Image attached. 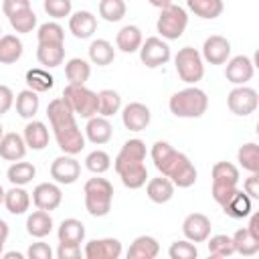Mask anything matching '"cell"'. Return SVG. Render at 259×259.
Listing matches in <instances>:
<instances>
[{
  "label": "cell",
  "instance_id": "6da1fadb",
  "mask_svg": "<svg viewBox=\"0 0 259 259\" xmlns=\"http://www.w3.org/2000/svg\"><path fill=\"white\" fill-rule=\"evenodd\" d=\"M150 156H152V162L156 166V170L170 178L174 186L178 188H190L194 182H196V168L194 164L190 162V158L178 150H174L168 142H162L158 140L152 150H150Z\"/></svg>",
  "mask_w": 259,
  "mask_h": 259
},
{
  "label": "cell",
  "instance_id": "7a4b0ae2",
  "mask_svg": "<svg viewBox=\"0 0 259 259\" xmlns=\"http://www.w3.org/2000/svg\"><path fill=\"white\" fill-rule=\"evenodd\" d=\"M47 115H49L57 146L65 154H71V156L81 154V150L85 148V136L81 134V130L75 121V113L69 109V105L63 101V97H57L49 103Z\"/></svg>",
  "mask_w": 259,
  "mask_h": 259
},
{
  "label": "cell",
  "instance_id": "3957f363",
  "mask_svg": "<svg viewBox=\"0 0 259 259\" xmlns=\"http://www.w3.org/2000/svg\"><path fill=\"white\" fill-rule=\"evenodd\" d=\"M144 162H146V144L140 138L127 140L113 160V168L125 188L138 190L146 184L148 168Z\"/></svg>",
  "mask_w": 259,
  "mask_h": 259
},
{
  "label": "cell",
  "instance_id": "277c9868",
  "mask_svg": "<svg viewBox=\"0 0 259 259\" xmlns=\"http://www.w3.org/2000/svg\"><path fill=\"white\" fill-rule=\"evenodd\" d=\"M170 113L176 117H184V119H194V117H202L208 109V97L202 89L198 87H186L176 91L170 101H168Z\"/></svg>",
  "mask_w": 259,
  "mask_h": 259
},
{
  "label": "cell",
  "instance_id": "5b68a950",
  "mask_svg": "<svg viewBox=\"0 0 259 259\" xmlns=\"http://www.w3.org/2000/svg\"><path fill=\"white\" fill-rule=\"evenodd\" d=\"M83 194H85V208L91 217H105L111 210V202H113V186L107 178H99V174H95V178H89L83 186Z\"/></svg>",
  "mask_w": 259,
  "mask_h": 259
},
{
  "label": "cell",
  "instance_id": "8992f818",
  "mask_svg": "<svg viewBox=\"0 0 259 259\" xmlns=\"http://www.w3.org/2000/svg\"><path fill=\"white\" fill-rule=\"evenodd\" d=\"M63 101L69 105V109L79 117H93L99 111V97L95 91H91L85 85H67L63 89Z\"/></svg>",
  "mask_w": 259,
  "mask_h": 259
},
{
  "label": "cell",
  "instance_id": "52a82bcc",
  "mask_svg": "<svg viewBox=\"0 0 259 259\" xmlns=\"http://www.w3.org/2000/svg\"><path fill=\"white\" fill-rule=\"evenodd\" d=\"M210 176H212V190H210V194H212L214 202L223 206L231 198V194L237 190L239 168L235 164H231V162H217L212 166Z\"/></svg>",
  "mask_w": 259,
  "mask_h": 259
},
{
  "label": "cell",
  "instance_id": "ba28073f",
  "mask_svg": "<svg viewBox=\"0 0 259 259\" xmlns=\"http://www.w3.org/2000/svg\"><path fill=\"white\" fill-rule=\"evenodd\" d=\"M174 67H176L178 77L188 85H196L204 77V61H202L200 53L192 47H182L176 53Z\"/></svg>",
  "mask_w": 259,
  "mask_h": 259
},
{
  "label": "cell",
  "instance_id": "9c48e42d",
  "mask_svg": "<svg viewBox=\"0 0 259 259\" xmlns=\"http://www.w3.org/2000/svg\"><path fill=\"white\" fill-rule=\"evenodd\" d=\"M186 26H188V14H186V10L182 6L170 4L168 8H162L160 10L156 28H158V32H160L162 38H166V40H178L184 34Z\"/></svg>",
  "mask_w": 259,
  "mask_h": 259
},
{
  "label": "cell",
  "instance_id": "30bf717a",
  "mask_svg": "<svg viewBox=\"0 0 259 259\" xmlns=\"http://www.w3.org/2000/svg\"><path fill=\"white\" fill-rule=\"evenodd\" d=\"M140 61L148 67V69H156V67H162L170 61L172 53H170V47L166 40H162L160 36H148L142 47H140Z\"/></svg>",
  "mask_w": 259,
  "mask_h": 259
},
{
  "label": "cell",
  "instance_id": "8fae6325",
  "mask_svg": "<svg viewBox=\"0 0 259 259\" xmlns=\"http://www.w3.org/2000/svg\"><path fill=\"white\" fill-rule=\"evenodd\" d=\"M227 105L229 109L235 113V115H251L257 105H259V95L253 87H247V85H237L235 89H231L229 97H227Z\"/></svg>",
  "mask_w": 259,
  "mask_h": 259
},
{
  "label": "cell",
  "instance_id": "7c38bea8",
  "mask_svg": "<svg viewBox=\"0 0 259 259\" xmlns=\"http://www.w3.org/2000/svg\"><path fill=\"white\" fill-rule=\"evenodd\" d=\"M81 176V164L71 154L57 156L51 164V178L57 184H73Z\"/></svg>",
  "mask_w": 259,
  "mask_h": 259
},
{
  "label": "cell",
  "instance_id": "4fadbf2b",
  "mask_svg": "<svg viewBox=\"0 0 259 259\" xmlns=\"http://www.w3.org/2000/svg\"><path fill=\"white\" fill-rule=\"evenodd\" d=\"M32 202L36 208L51 212V210H57L61 206L63 192H61L59 184H55V182H40L32 190Z\"/></svg>",
  "mask_w": 259,
  "mask_h": 259
},
{
  "label": "cell",
  "instance_id": "5bb4252c",
  "mask_svg": "<svg viewBox=\"0 0 259 259\" xmlns=\"http://www.w3.org/2000/svg\"><path fill=\"white\" fill-rule=\"evenodd\" d=\"M200 57L210 65H223L231 57V42L221 34H210L202 45Z\"/></svg>",
  "mask_w": 259,
  "mask_h": 259
},
{
  "label": "cell",
  "instance_id": "9a60e30c",
  "mask_svg": "<svg viewBox=\"0 0 259 259\" xmlns=\"http://www.w3.org/2000/svg\"><path fill=\"white\" fill-rule=\"evenodd\" d=\"M150 107L140 101H132L121 109V121L130 132H144L150 125Z\"/></svg>",
  "mask_w": 259,
  "mask_h": 259
},
{
  "label": "cell",
  "instance_id": "2e32d148",
  "mask_svg": "<svg viewBox=\"0 0 259 259\" xmlns=\"http://www.w3.org/2000/svg\"><path fill=\"white\" fill-rule=\"evenodd\" d=\"M253 73H255V65L247 55H237L227 61L225 77L233 85H245L247 81H251Z\"/></svg>",
  "mask_w": 259,
  "mask_h": 259
},
{
  "label": "cell",
  "instance_id": "e0dca14e",
  "mask_svg": "<svg viewBox=\"0 0 259 259\" xmlns=\"http://www.w3.org/2000/svg\"><path fill=\"white\" fill-rule=\"evenodd\" d=\"M182 233L192 243H204L210 237V219L202 212H190L182 223Z\"/></svg>",
  "mask_w": 259,
  "mask_h": 259
},
{
  "label": "cell",
  "instance_id": "ac0fdd59",
  "mask_svg": "<svg viewBox=\"0 0 259 259\" xmlns=\"http://www.w3.org/2000/svg\"><path fill=\"white\" fill-rule=\"evenodd\" d=\"M121 243L117 239H93L85 245L83 255L87 259H117L121 255Z\"/></svg>",
  "mask_w": 259,
  "mask_h": 259
},
{
  "label": "cell",
  "instance_id": "d6986e66",
  "mask_svg": "<svg viewBox=\"0 0 259 259\" xmlns=\"http://www.w3.org/2000/svg\"><path fill=\"white\" fill-rule=\"evenodd\" d=\"M69 30L75 38H91L93 32L97 30V18L89 10H79L69 16Z\"/></svg>",
  "mask_w": 259,
  "mask_h": 259
},
{
  "label": "cell",
  "instance_id": "ffe728a7",
  "mask_svg": "<svg viewBox=\"0 0 259 259\" xmlns=\"http://www.w3.org/2000/svg\"><path fill=\"white\" fill-rule=\"evenodd\" d=\"M111 136H113V127H111V123H109L107 117H103V115H93V117L87 119L85 138H87L91 144L103 146V144H107V142L111 140Z\"/></svg>",
  "mask_w": 259,
  "mask_h": 259
},
{
  "label": "cell",
  "instance_id": "44dd1931",
  "mask_svg": "<svg viewBox=\"0 0 259 259\" xmlns=\"http://www.w3.org/2000/svg\"><path fill=\"white\" fill-rule=\"evenodd\" d=\"M24 154H26V144L20 134L8 132L0 138V158L8 162H16V160H22Z\"/></svg>",
  "mask_w": 259,
  "mask_h": 259
},
{
  "label": "cell",
  "instance_id": "7402d4cb",
  "mask_svg": "<svg viewBox=\"0 0 259 259\" xmlns=\"http://www.w3.org/2000/svg\"><path fill=\"white\" fill-rule=\"evenodd\" d=\"M221 208L225 210L227 217L239 221V219H247V217L251 214V210H253V200H251L243 190L237 188V190L231 194V198H229Z\"/></svg>",
  "mask_w": 259,
  "mask_h": 259
},
{
  "label": "cell",
  "instance_id": "603a6c76",
  "mask_svg": "<svg viewBox=\"0 0 259 259\" xmlns=\"http://www.w3.org/2000/svg\"><path fill=\"white\" fill-rule=\"evenodd\" d=\"M22 138H24L26 148L36 150V152H38V150H45V148L49 146V127H47L42 121H38V119H30V121L24 125Z\"/></svg>",
  "mask_w": 259,
  "mask_h": 259
},
{
  "label": "cell",
  "instance_id": "cb8c5ba5",
  "mask_svg": "<svg viewBox=\"0 0 259 259\" xmlns=\"http://www.w3.org/2000/svg\"><path fill=\"white\" fill-rule=\"evenodd\" d=\"M146 194L152 202L156 204H164L174 196V184L170 178L166 176H158V178H150L146 184Z\"/></svg>",
  "mask_w": 259,
  "mask_h": 259
},
{
  "label": "cell",
  "instance_id": "d4e9b609",
  "mask_svg": "<svg viewBox=\"0 0 259 259\" xmlns=\"http://www.w3.org/2000/svg\"><path fill=\"white\" fill-rule=\"evenodd\" d=\"M160 253V245L150 235H140L127 249V259H154Z\"/></svg>",
  "mask_w": 259,
  "mask_h": 259
},
{
  "label": "cell",
  "instance_id": "484cf974",
  "mask_svg": "<svg viewBox=\"0 0 259 259\" xmlns=\"http://www.w3.org/2000/svg\"><path fill=\"white\" fill-rule=\"evenodd\" d=\"M53 231V217L47 210H34L26 217V233L34 239H42Z\"/></svg>",
  "mask_w": 259,
  "mask_h": 259
},
{
  "label": "cell",
  "instance_id": "4316f807",
  "mask_svg": "<svg viewBox=\"0 0 259 259\" xmlns=\"http://www.w3.org/2000/svg\"><path fill=\"white\" fill-rule=\"evenodd\" d=\"M142 42H144V36L136 24H125L115 36V45L121 53H136L140 51Z\"/></svg>",
  "mask_w": 259,
  "mask_h": 259
},
{
  "label": "cell",
  "instance_id": "83f0119b",
  "mask_svg": "<svg viewBox=\"0 0 259 259\" xmlns=\"http://www.w3.org/2000/svg\"><path fill=\"white\" fill-rule=\"evenodd\" d=\"M4 206L10 214H24L30 206V194L22 186H12L4 192Z\"/></svg>",
  "mask_w": 259,
  "mask_h": 259
},
{
  "label": "cell",
  "instance_id": "f1b7e54d",
  "mask_svg": "<svg viewBox=\"0 0 259 259\" xmlns=\"http://www.w3.org/2000/svg\"><path fill=\"white\" fill-rule=\"evenodd\" d=\"M65 75L69 85H85L91 77V65L85 59L73 57L65 63Z\"/></svg>",
  "mask_w": 259,
  "mask_h": 259
},
{
  "label": "cell",
  "instance_id": "f546056e",
  "mask_svg": "<svg viewBox=\"0 0 259 259\" xmlns=\"http://www.w3.org/2000/svg\"><path fill=\"white\" fill-rule=\"evenodd\" d=\"M87 53H89V61H91L93 65H97V67H105V65H109V63L115 59L113 45H111L109 40H105V38H95V40H91Z\"/></svg>",
  "mask_w": 259,
  "mask_h": 259
},
{
  "label": "cell",
  "instance_id": "4dcf8cb0",
  "mask_svg": "<svg viewBox=\"0 0 259 259\" xmlns=\"http://www.w3.org/2000/svg\"><path fill=\"white\" fill-rule=\"evenodd\" d=\"M59 243H73V245H81L85 239V225L77 219H65L59 225L57 231Z\"/></svg>",
  "mask_w": 259,
  "mask_h": 259
},
{
  "label": "cell",
  "instance_id": "1f68e13d",
  "mask_svg": "<svg viewBox=\"0 0 259 259\" xmlns=\"http://www.w3.org/2000/svg\"><path fill=\"white\" fill-rule=\"evenodd\" d=\"M14 105H16V113L22 117V119H32L38 111V93L32 91V89H22L16 99H14Z\"/></svg>",
  "mask_w": 259,
  "mask_h": 259
},
{
  "label": "cell",
  "instance_id": "d6a6232c",
  "mask_svg": "<svg viewBox=\"0 0 259 259\" xmlns=\"http://www.w3.org/2000/svg\"><path fill=\"white\" fill-rule=\"evenodd\" d=\"M22 57V40L16 34L0 36V65H12Z\"/></svg>",
  "mask_w": 259,
  "mask_h": 259
},
{
  "label": "cell",
  "instance_id": "836d02e7",
  "mask_svg": "<svg viewBox=\"0 0 259 259\" xmlns=\"http://www.w3.org/2000/svg\"><path fill=\"white\" fill-rule=\"evenodd\" d=\"M186 6L190 12H194L204 20H214L225 10L223 0H186Z\"/></svg>",
  "mask_w": 259,
  "mask_h": 259
},
{
  "label": "cell",
  "instance_id": "e575fe53",
  "mask_svg": "<svg viewBox=\"0 0 259 259\" xmlns=\"http://www.w3.org/2000/svg\"><path fill=\"white\" fill-rule=\"evenodd\" d=\"M34 176H36L34 164H30V162H20V160L12 162L10 168H8V172H6V178H8V182H10L12 186H24V184L32 182Z\"/></svg>",
  "mask_w": 259,
  "mask_h": 259
},
{
  "label": "cell",
  "instance_id": "d590c367",
  "mask_svg": "<svg viewBox=\"0 0 259 259\" xmlns=\"http://www.w3.org/2000/svg\"><path fill=\"white\" fill-rule=\"evenodd\" d=\"M36 59L47 69L59 67L65 61V45H38Z\"/></svg>",
  "mask_w": 259,
  "mask_h": 259
},
{
  "label": "cell",
  "instance_id": "8d00e7d4",
  "mask_svg": "<svg viewBox=\"0 0 259 259\" xmlns=\"http://www.w3.org/2000/svg\"><path fill=\"white\" fill-rule=\"evenodd\" d=\"M24 81H26V87L32 89V91H36V93H45V91L53 89V85H55L53 75H51L47 69H40V67L28 69Z\"/></svg>",
  "mask_w": 259,
  "mask_h": 259
},
{
  "label": "cell",
  "instance_id": "74e56055",
  "mask_svg": "<svg viewBox=\"0 0 259 259\" xmlns=\"http://www.w3.org/2000/svg\"><path fill=\"white\" fill-rule=\"evenodd\" d=\"M231 239H233L235 253H239V255L251 257V255H255V253L259 251V239H255V237L247 231V227H245V229H237Z\"/></svg>",
  "mask_w": 259,
  "mask_h": 259
},
{
  "label": "cell",
  "instance_id": "f35d334b",
  "mask_svg": "<svg viewBox=\"0 0 259 259\" xmlns=\"http://www.w3.org/2000/svg\"><path fill=\"white\" fill-rule=\"evenodd\" d=\"M36 38L38 45H65V28L55 20L45 22L38 26Z\"/></svg>",
  "mask_w": 259,
  "mask_h": 259
},
{
  "label": "cell",
  "instance_id": "ab89813d",
  "mask_svg": "<svg viewBox=\"0 0 259 259\" xmlns=\"http://www.w3.org/2000/svg\"><path fill=\"white\" fill-rule=\"evenodd\" d=\"M237 160L247 172H259V146L255 142H247L239 148Z\"/></svg>",
  "mask_w": 259,
  "mask_h": 259
},
{
  "label": "cell",
  "instance_id": "60d3db41",
  "mask_svg": "<svg viewBox=\"0 0 259 259\" xmlns=\"http://www.w3.org/2000/svg\"><path fill=\"white\" fill-rule=\"evenodd\" d=\"M97 97H99V111H97L99 115L111 117V115H115V113L121 109V97H119L117 91H113V89H103V91L97 93Z\"/></svg>",
  "mask_w": 259,
  "mask_h": 259
},
{
  "label": "cell",
  "instance_id": "b9f144b4",
  "mask_svg": "<svg viewBox=\"0 0 259 259\" xmlns=\"http://www.w3.org/2000/svg\"><path fill=\"white\" fill-rule=\"evenodd\" d=\"M204 243H206V247H208L210 257H229V255L235 253L233 239H231L229 235H212V237H208Z\"/></svg>",
  "mask_w": 259,
  "mask_h": 259
},
{
  "label": "cell",
  "instance_id": "7bdbcfd3",
  "mask_svg": "<svg viewBox=\"0 0 259 259\" xmlns=\"http://www.w3.org/2000/svg\"><path fill=\"white\" fill-rule=\"evenodd\" d=\"M125 10L123 0H99V16L105 22H119L125 16Z\"/></svg>",
  "mask_w": 259,
  "mask_h": 259
},
{
  "label": "cell",
  "instance_id": "ee69618b",
  "mask_svg": "<svg viewBox=\"0 0 259 259\" xmlns=\"http://www.w3.org/2000/svg\"><path fill=\"white\" fill-rule=\"evenodd\" d=\"M8 20H10V26H12L16 32H22V34L32 32L34 26H36V14H34L32 8H26V10H20V12L12 14Z\"/></svg>",
  "mask_w": 259,
  "mask_h": 259
},
{
  "label": "cell",
  "instance_id": "f6af8a7d",
  "mask_svg": "<svg viewBox=\"0 0 259 259\" xmlns=\"http://www.w3.org/2000/svg\"><path fill=\"white\" fill-rule=\"evenodd\" d=\"M85 168L89 172H93V174H103V172H107L111 168V158L103 150H93L85 158Z\"/></svg>",
  "mask_w": 259,
  "mask_h": 259
},
{
  "label": "cell",
  "instance_id": "bcb514c9",
  "mask_svg": "<svg viewBox=\"0 0 259 259\" xmlns=\"http://www.w3.org/2000/svg\"><path fill=\"white\" fill-rule=\"evenodd\" d=\"M170 259H194L198 255V249L192 241H174L168 249Z\"/></svg>",
  "mask_w": 259,
  "mask_h": 259
},
{
  "label": "cell",
  "instance_id": "7dc6e473",
  "mask_svg": "<svg viewBox=\"0 0 259 259\" xmlns=\"http://www.w3.org/2000/svg\"><path fill=\"white\" fill-rule=\"evenodd\" d=\"M42 6H45V12H47L51 18L59 20V18H65V16L71 14L73 0H45Z\"/></svg>",
  "mask_w": 259,
  "mask_h": 259
},
{
  "label": "cell",
  "instance_id": "c3c4849f",
  "mask_svg": "<svg viewBox=\"0 0 259 259\" xmlns=\"http://www.w3.org/2000/svg\"><path fill=\"white\" fill-rule=\"evenodd\" d=\"M26 255H28V259H51L53 257V249L49 247V243L38 241V243H32L28 247Z\"/></svg>",
  "mask_w": 259,
  "mask_h": 259
},
{
  "label": "cell",
  "instance_id": "681fc988",
  "mask_svg": "<svg viewBox=\"0 0 259 259\" xmlns=\"http://www.w3.org/2000/svg\"><path fill=\"white\" fill-rule=\"evenodd\" d=\"M57 257H59V259H79V257H81V245H73V243H59Z\"/></svg>",
  "mask_w": 259,
  "mask_h": 259
},
{
  "label": "cell",
  "instance_id": "f907efd6",
  "mask_svg": "<svg viewBox=\"0 0 259 259\" xmlns=\"http://www.w3.org/2000/svg\"><path fill=\"white\" fill-rule=\"evenodd\" d=\"M30 8V0H2V12L10 18L12 14Z\"/></svg>",
  "mask_w": 259,
  "mask_h": 259
},
{
  "label": "cell",
  "instance_id": "816d5d0a",
  "mask_svg": "<svg viewBox=\"0 0 259 259\" xmlns=\"http://www.w3.org/2000/svg\"><path fill=\"white\" fill-rule=\"evenodd\" d=\"M243 192H245L251 200L259 198V174H257V172H251V176L245 178V182H243Z\"/></svg>",
  "mask_w": 259,
  "mask_h": 259
},
{
  "label": "cell",
  "instance_id": "f5cc1de1",
  "mask_svg": "<svg viewBox=\"0 0 259 259\" xmlns=\"http://www.w3.org/2000/svg\"><path fill=\"white\" fill-rule=\"evenodd\" d=\"M14 105V93L8 85H0V115L8 113L10 107Z\"/></svg>",
  "mask_w": 259,
  "mask_h": 259
},
{
  "label": "cell",
  "instance_id": "db71d44e",
  "mask_svg": "<svg viewBox=\"0 0 259 259\" xmlns=\"http://www.w3.org/2000/svg\"><path fill=\"white\" fill-rule=\"evenodd\" d=\"M249 217H251V219H249V227H247V231H249L255 239H259V214L251 210V214H249Z\"/></svg>",
  "mask_w": 259,
  "mask_h": 259
},
{
  "label": "cell",
  "instance_id": "11a10c76",
  "mask_svg": "<svg viewBox=\"0 0 259 259\" xmlns=\"http://www.w3.org/2000/svg\"><path fill=\"white\" fill-rule=\"evenodd\" d=\"M8 233H10V229H8V223H6L4 219H0V243H6V239H8Z\"/></svg>",
  "mask_w": 259,
  "mask_h": 259
},
{
  "label": "cell",
  "instance_id": "9f6ffc18",
  "mask_svg": "<svg viewBox=\"0 0 259 259\" xmlns=\"http://www.w3.org/2000/svg\"><path fill=\"white\" fill-rule=\"evenodd\" d=\"M148 2H150L152 6H156V8H160V10H162V8H168V6L172 4V0H148Z\"/></svg>",
  "mask_w": 259,
  "mask_h": 259
},
{
  "label": "cell",
  "instance_id": "6f0895ef",
  "mask_svg": "<svg viewBox=\"0 0 259 259\" xmlns=\"http://www.w3.org/2000/svg\"><path fill=\"white\" fill-rule=\"evenodd\" d=\"M4 255V259H22L24 255L22 253H18V251H8V253H2Z\"/></svg>",
  "mask_w": 259,
  "mask_h": 259
},
{
  "label": "cell",
  "instance_id": "680465c9",
  "mask_svg": "<svg viewBox=\"0 0 259 259\" xmlns=\"http://www.w3.org/2000/svg\"><path fill=\"white\" fill-rule=\"evenodd\" d=\"M4 192H6V190H4V188H2V184H0V204L4 202Z\"/></svg>",
  "mask_w": 259,
  "mask_h": 259
},
{
  "label": "cell",
  "instance_id": "91938a15",
  "mask_svg": "<svg viewBox=\"0 0 259 259\" xmlns=\"http://www.w3.org/2000/svg\"><path fill=\"white\" fill-rule=\"evenodd\" d=\"M4 136V127H2V123H0V138Z\"/></svg>",
  "mask_w": 259,
  "mask_h": 259
},
{
  "label": "cell",
  "instance_id": "94428289",
  "mask_svg": "<svg viewBox=\"0 0 259 259\" xmlns=\"http://www.w3.org/2000/svg\"><path fill=\"white\" fill-rule=\"evenodd\" d=\"M2 249H4V243H0V255H2Z\"/></svg>",
  "mask_w": 259,
  "mask_h": 259
},
{
  "label": "cell",
  "instance_id": "6125c7cd",
  "mask_svg": "<svg viewBox=\"0 0 259 259\" xmlns=\"http://www.w3.org/2000/svg\"><path fill=\"white\" fill-rule=\"evenodd\" d=\"M0 36H2V26H0Z\"/></svg>",
  "mask_w": 259,
  "mask_h": 259
}]
</instances>
